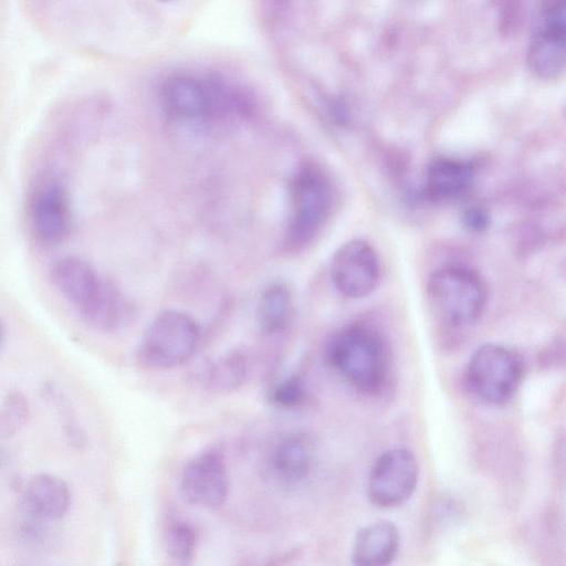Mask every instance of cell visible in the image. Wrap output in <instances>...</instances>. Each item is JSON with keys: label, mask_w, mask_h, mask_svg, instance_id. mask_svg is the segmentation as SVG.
<instances>
[{"label": "cell", "mask_w": 566, "mask_h": 566, "mask_svg": "<svg viewBox=\"0 0 566 566\" xmlns=\"http://www.w3.org/2000/svg\"><path fill=\"white\" fill-rule=\"evenodd\" d=\"M56 291L88 327L113 333L124 326L128 307L118 289L76 255L56 259L50 268Z\"/></svg>", "instance_id": "obj_1"}, {"label": "cell", "mask_w": 566, "mask_h": 566, "mask_svg": "<svg viewBox=\"0 0 566 566\" xmlns=\"http://www.w3.org/2000/svg\"><path fill=\"white\" fill-rule=\"evenodd\" d=\"M325 356L344 380L363 392L379 391L388 379V344L369 324L352 323L340 328L329 339Z\"/></svg>", "instance_id": "obj_2"}, {"label": "cell", "mask_w": 566, "mask_h": 566, "mask_svg": "<svg viewBox=\"0 0 566 566\" xmlns=\"http://www.w3.org/2000/svg\"><path fill=\"white\" fill-rule=\"evenodd\" d=\"M333 192L326 174L316 165L303 164L290 181V218L285 245L298 250L319 232L332 208Z\"/></svg>", "instance_id": "obj_3"}, {"label": "cell", "mask_w": 566, "mask_h": 566, "mask_svg": "<svg viewBox=\"0 0 566 566\" xmlns=\"http://www.w3.org/2000/svg\"><path fill=\"white\" fill-rule=\"evenodd\" d=\"M199 343V328L188 314L167 310L144 331L136 350V361L146 370L176 368L191 358Z\"/></svg>", "instance_id": "obj_4"}, {"label": "cell", "mask_w": 566, "mask_h": 566, "mask_svg": "<svg viewBox=\"0 0 566 566\" xmlns=\"http://www.w3.org/2000/svg\"><path fill=\"white\" fill-rule=\"evenodd\" d=\"M427 297L442 322L453 327H464L482 315L486 289L474 271L463 266H446L430 275Z\"/></svg>", "instance_id": "obj_5"}, {"label": "cell", "mask_w": 566, "mask_h": 566, "mask_svg": "<svg viewBox=\"0 0 566 566\" xmlns=\"http://www.w3.org/2000/svg\"><path fill=\"white\" fill-rule=\"evenodd\" d=\"M465 374L476 396L492 405H504L520 388L523 364L511 348L484 344L471 355Z\"/></svg>", "instance_id": "obj_6"}, {"label": "cell", "mask_w": 566, "mask_h": 566, "mask_svg": "<svg viewBox=\"0 0 566 566\" xmlns=\"http://www.w3.org/2000/svg\"><path fill=\"white\" fill-rule=\"evenodd\" d=\"M27 214L33 237L44 245H57L72 231L73 212L69 189L54 174L44 172L32 184Z\"/></svg>", "instance_id": "obj_7"}, {"label": "cell", "mask_w": 566, "mask_h": 566, "mask_svg": "<svg viewBox=\"0 0 566 566\" xmlns=\"http://www.w3.org/2000/svg\"><path fill=\"white\" fill-rule=\"evenodd\" d=\"M565 0H538L526 63L533 75L554 80L565 70Z\"/></svg>", "instance_id": "obj_8"}, {"label": "cell", "mask_w": 566, "mask_h": 566, "mask_svg": "<svg viewBox=\"0 0 566 566\" xmlns=\"http://www.w3.org/2000/svg\"><path fill=\"white\" fill-rule=\"evenodd\" d=\"M419 465L415 454L406 448H394L375 461L367 484V494L379 507H395L405 503L415 492Z\"/></svg>", "instance_id": "obj_9"}, {"label": "cell", "mask_w": 566, "mask_h": 566, "mask_svg": "<svg viewBox=\"0 0 566 566\" xmlns=\"http://www.w3.org/2000/svg\"><path fill=\"white\" fill-rule=\"evenodd\" d=\"M230 482L222 454L213 449L197 453L184 467L179 478L181 497L199 509H217L229 494Z\"/></svg>", "instance_id": "obj_10"}, {"label": "cell", "mask_w": 566, "mask_h": 566, "mask_svg": "<svg viewBox=\"0 0 566 566\" xmlns=\"http://www.w3.org/2000/svg\"><path fill=\"white\" fill-rule=\"evenodd\" d=\"M380 277L378 258L363 240L344 243L333 255L331 279L337 291L349 298L368 296Z\"/></svg>", "instance_id": "obj_11"}, {"label": "cell", "mask_w": 566, "mask_h": 566, "mask_svg": "<svg viewBox=\"0 0 566 566\" xmlns=\"http://www.w3.org/2000/svg\"><path fill=\"white\" fill-rule=\"evenodd\" d=\"M161 99L166 111L180 119H201L220 111V93L189 75H175L165 81Z\"/></svg>", "instance_id": "obj_12"}, {"label": "cell", "mask_w": 566, "mask_h": 566, "mask_svg": "<svg viewBox=\"0 0 566 566\" xmlns=\"http://www.w3.org/2000/svg\"><path fill=\"white\" fill-rule=\"evenodd\" d=\"M19 502L29 516L53 522L67 514L72 494L62 478L52 473H36L22 485Z\"/></svg>", "instance_id": "obj_13"}, {"label": "cell", "mask_w": 566, "mask_h": 566, "mask_svg": "<svg viewBox=\"0 0 566 566\" xmlns=\"http://www.w3.org/2000/svg\"><path fill=\"white\" fill-rule=\"evenodd\" d=\"M475 178V166L465 159L438 156L424 174L426 196L436 202H449L464 196Z\"/></svg>", "instance_id": "obj_14"}, {"label": "cell", "mask_w": 566, "mask_h": 566, "mask_svg": "<svg viewBox=\"0 0 566 566\" xmlns=\"http://www.w3.org/2000/svg\"><path fill=\"white\" fill-rule=\"evenodd\" d=\"M400 546V534L390 521L380 520L363 527L353 544V563L359 566H384L394 560Z\"/></svg>", "instance_id": "obj_15"}, {"label": "cell", "mask_w": 566, "mask_h": 566, "mask_svg": "<svg viewBox=\"0 0 566 566\" xmlns=\"http://www.w3.org/2000/svg\"><path fill=\"white\" fill-rule=\"evenodd\" d=\"M270 470L282 484L293 486L304 482L313 468L311 443L302 436L290 434L280 439L270 452Z\"/></svg>", "instance_id": "obj_16"}, {"label": "cell", "mask_w": 566, "mask_h": 566, "mask_svg": "<svg viewBox=\"0 0 566 566\" xmlns=\"http://www.w3.org/2000/svg\"><path fill=\"white\" fill-rule=\"evenodd\" d=\"M249 358L241 350H232L212 360L202 373V382L209 390L229 392L238 389L249 374Z\"/></svg>", "instance_id": "obj_17"}, {"label": "cell", "mask_w": 566, "mask_h": 566, "mask_svg": "<svg viewBox=\"0 0 566 566\" xmlns=\"http://www.w3.org/2000/svg\"><path fill=\"white\" fill-rule=\"evenodd\" d=\"M292 293L287 285L274 282L261 293L258 317L261 328L268 334L281 333L291 317Z\"/></svg>", "instance_id": "obj_18"}, {"label": "cell", "mask_w": 566, "mask_h": 566, "mask_svg": "<svg viewBox=\"0 0 566 566\" xmlns=\"http://www.w3.org/2000/svg\"><path fill=\"white\" fill-rule=\"evenodd\" d=\"M164 542L169 557L178 563H189L196 552L195 528L182 520L171 521L165 530Z\"/></svg>", "instance_id": "obj_19"}, {"label": "cell", "mask_w": 566, "mask_h": 566, "mask_svg": "<svg viewBox=\"0 0 566 566\" xmlns=\"http://www.w3.org/2000/svg\"><path fill=\"white\" fill-rule=\"evenodd\" d=\"M30 405L21 391L8 392L0 402V436L4 438L17 434L29 421Z\"/></svg>", "instance_id": "obj_20"}, {"label": "cell", "mask_w": 566, "mask_h": 566, "mask_svg": "<svg viewBox=\"0 0 566 566\" xmlns=\"http://www.w3.org/2000/svg\"><path fill=\"white\" fill-rule=\"evenodd\" d=\"M272 402L285 409H293L302 405L306 397V388L298 376H290L271 389Z\"/></svg>", "instance_id": "obj_21"}, {"label": "cell", "mask_w": 566, "mask_h": 566, "mask_svg": "<svg viewBox=\"0 0 566 566\" xmlns=\"http://www.w3.org/2000/svg\"><path fill=\"white\" fill-rule=\"evenodd\" d=\"M494 2L501 32L505 35L517 33L524 24L526 0H494Z\"/></svg>", "instance_id": "obj_22"}, {"label": "cell", "mask_w": 566, "mask_h": 566, "mask_svg": "<svg viewBox=\"0 0 566 566\" xmlns=\"http://www.w3.org/2000/svg\"><path fill=\"white\" fill-rule=\"evenodd\" d=\"M462 222L468 230L480 232L489 226L490 217L483 208L473 206L464 210Z\"/></svg>", "instance_id": "obj_23"}, {"label": "cell", "mask_w": 566, "mask_h": 566, "mask_svg": "<svg viewBox=\"0 0 566 566\" xmlns=\"http://www.w3.org/2000/svg\"><path fill=\"white\" fill-rule=\"evenodd\" d=\"M3 336H4V328H3V325H2V323L0 321V346L2 344Z\"/></svg>", "instance_id": "obj_24"}, {"label": "cell", "mask_w": 566, "mask_h": 566, "mask_svg": "<svg viewBox=\"0 0 566 566\" xmlns=\"http://www.w3.org/2000/svg\"><path fill=\"white\" fill-rule=\"evenodd\" d=\"M160 1L168 2V1H172V0H160Z\"/></svg>", "instance_id": "obj_25"}]
</instances>
